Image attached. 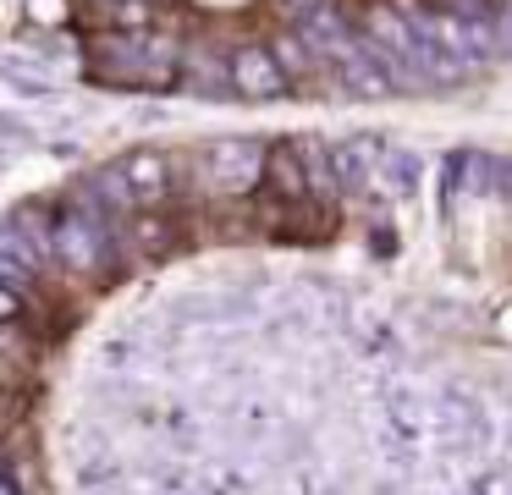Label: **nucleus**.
<instances>
[{"mask_svg": "<svg viewBox=\"0 0 512 495\" xmlns=\"http://www.w3.org/2000/svg\"><path fill=\"white\" fill-rule=\"evenodd\" d=\"M232 83H237V94H248V99H276L281 88H287V72H281V61L270 50H237Z\"/></svg>", "mask_w": 512, "mask_h": 495, "instance_id": "1", "label": "nucleus"}, {"mask_svg": "<svg viewBox=\"0 0 512 495\" xmlns=\"http://www.w3.org/2000/svg\"><path fill=\"white\" fill-rule=\"evenodd\" d=\"M292 6H309V0H292Z\"/></svg>", "mask_w": 512, "mask_h": 495, "instance_id": "2", "label": "nucleus"}]
</instances>
